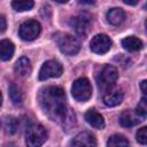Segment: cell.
Here are the masks:
<instances>
[{
	"label": "cell",
	"instance_id": "6da1fadb",
	"mask_svg": "<svg viewBox=\"0 0 147 147\" xmlns=\"http://www.w3.org/2000/svg\"><path fill=\"white\" fill-rule=\"evenodd\" d=\"M39 103L44 113L52 119L63 124L69 121H75V114L67 108L65 93L59 86H47L39 92Z\"/></svg>",
	"mask_w": 147,
	"mask_h": 147
},
{
	"label": "cell",
	"instance_id": "7a4b0ae2",
	"mask_svg": "<svg viewBox=\"0 0 147 147\" xmlns=\"http://www.w3.org/2000/svg\"><path fill=\"white\" fill-rule=\"evenodd\" d=\"M117 78H118L117 69L110 64L105 65L96 77V84L99 90L102 91L103 93L113 90V87L117 82Z\"/></svg>",
	"mask_w": 147,
	"mask_h": 147
},
{
	"label": "cell",
	"instance_id": "3957f363",
	"mask_svg": "<svg viewBox=\"0 0 147 147\" xmlns=\"http://www.w3.org/2000/svg\"><path fill=\"white\" fill-rule=\"evenodd\" d=\"M47 139V132L41 124L33 123L25 132V144L28 147H40Z\"/></svg>",
	"mask_w": 147,
	"mask_h": 147
},
{
	"label": "cell",
	"instance_id": "277c9868",
	"mask_svg": "<svg viewBox=\"0 0 147 147\" xmlns=\"http://www.w3.org/2000/svg\"><path fill=\"white\" fill-rule=\"evenodd\" d=\"M71 94L79 102L87 101L92 95V86L90 80L85 77L76 79L71 86Z\"/></svg>",
	"mask_w": 147,
	"mask_h": 147
},
{
	"label": "cell",
	"instance_id": "5b68a950",
	"mask_svg": "<svg viewBox=\"0 0 147 147\" xmlns=\"http://www.w3.org/2000/svg\"><path fill=\"white\" fill-rule=\"evenodd\" d=\"M56 39L60 51L65 55H75L80 49V42L79 40L69 33H62Z\"/></svg>",
	"mask_w": 147,
	"mask_h": 147
},
{
	"label": "cell",
	"instance_id": "8992f818",
	"mask_svg": "<svg viewBox=\"0 0 147 147\" xmlns=\"http://www.w3.org/2000/svg\"><path fill=\"white\" fill-rule=\"evenodd\" d=\"M70 25L78 36L86 37L92 26V16L88 13H80L79 15L72 17Z\"/></svg>",
	"mask_w": 147,
	"mask_h": 147
},
{
	"label": "cell",
	"instance_id": "52a82bcc",
	"mask_svg": "<svg viewBox=\"0 0 147 147\" xmlns=\"http://www.w3.org/2000/svg\"><path fill=\"white\" fill-rule=\"evenodd\" d=\"M40 31H41L40 23L37 22L36 20H29L21 24L18 34L21 39L25 41H31V40H34L40 34Z\"/></svg>",
	"mask_w": 147,
	"mask_h": 147
},
{
	"label": "cell",
	"instance_id": "ba28073f",
	"mask_svg": "<svg viewBox=\"0 0 147 147\" xmlns=\"http://www.w3.org/2000/svg\"><path fill=\"white\" fill-rule=\"evenodd\" d=\"M63 72V68L62 64L59 61L55 60H49L46 61L39 71V79L40 80H46L48 78H55V77H60Z\"/></svg>",
	"mask_w": 147,
	"mask_h": 147
},
{
	"label": "cell",
	"instance_id": "9c48e42d",
	"mask_svg": "<svg viewBox=\"0 0 147 147\" xmlns=\"http://www.w3.org/2000/svg\"><path fill=\"white\" fill-rule=\"evenodd\" d=\"M113 45V41L111 39L107 36V34H103V33H99L96 36H94L90 42V47H91V51L95 54H105L107 53L110 47Z\"/></svg>",
	"mask_w": 147,
	"mask_h": 147
},
{
	"label": "cell",
	"instance_id": "30bf717a",
	"mask_svg": "<svg viewBox=\"0 0 147 147\" xmlns=\"http://www.w3.org/2000/svg\"><path fill=\"white\" fill-rule=\"evenodd\" d=\"M69 147H96V139L91 132L83 131L70 141Z\"/></svg>",
	"mask_w": 147,
	"mask_h": 147
},
{
	"label": "cell",
	"instance_id": "8fae6325",
	"mask_svg": "<svg viewBox=\"0 0 147 147\" xmlns=\"http://www.w3.org/2000/svg\"><path fill=\"white\" fill-rule=\"evenodd\" d=\"M141 121H144L134 110H124L121 115H119V123L122 126L124 127H130L133 125L139 124Z\"/></svg>",
	"mask_w": 147,
	"mask_h": 147
},
{
	"label": "cell",
	"instance_id": "7c38bea8",
	"mask_svg": "<svg viewBox=\"0 0 147 147\" xmlns=\"http://www.w3.org/2000/svg\"><path fill=\"white\" fill-rule=\"evenodd\" d=\"M85 119L91 126H93L95 129L101 130V129L105 127V119H103L102 115L100 113H98L96 110H94V109H90V110L86 111Z\"/></svg>",
	"mask_w": 147,
	"mask_h": 147
},
{
	"label": "cell",
	"instance_id": "4fadbf2b",
	"mask_svg": "<svg viewBox=\"0 0 147 147\" xmlns=\"http://www.w3.org/2000/svg\"><path fill=\"white\" fill-rule=\"evenodd\" d=\"M123 98L124 95L119 90H110L103 94V102L108 107H115L123 101Z\"/></svg>",
	"mask_w": 147,
	"mask_h": 147
},
{
	"label": "cell",
	"instance_id": "5bb4252c",
	"mask_svg": "<svg viewBox=\"0 0 147 147\" xmlns=\"http://www.w3.org/2000/svg\"><path fill=\"white\" fill-rule=\"evenodd\" d=\"M15 52L14 44L8 39L0 40V59L2 61H8L13 57Z\"/></svg>",
	"mask_w": 147,
	"mask_h": 147
},
{
	"label": "cell",
	"instance_id": "9a60e30c",
	"mask_svg": "<svg viewBox=\"0 0 147 147\" xmlns=\"http://www.w3.org/2000/svg\"><path fill=\"white\" fill-rule=\"evenodd\" d=\"M125 20V13L122 8H111L107 13V21L111 25H119Z\"/></svg>",
	"mask_w": 147,
	"mask_h": 147
},
{
	"label": "cell",
	"instance_id": "2e32d148",
	"mask_svg": "<svg viewBox=\"0 0 147 147\" xmlns=\"http://www.w3.org/2000/svg\"><path fill=\"white\" fill-rule=\"evenodd\" d=\"M14 70L18 76H22V77L29 76L31 74V62H30V60L28 57H20L15 63Z\"/></svg>",
	"mask_w": 147,
	"mask_h": 147
},
{
	"label": "cell",
	"instance_id": "e0dca14e",
	"mask_svg": "<svg viewBox=\"0 0 147 147\" xmlns=\"http://www.w3.org/2000/svg\"><path fill=\"white\" fill-rule=\"evenodd\" d=\"M122 46L124 49H126L129 52H138L142 48L144 44L139 38L134 37V36H130L122 40Z\"/></svg>",
	"mask_w": 147,
	"mask_h": 147
},
{
	"label": "cell",
	"instance_id": "ac0fdd59",
	"mask_svg": "<svg viewBox=\"0 0 147 147\" xmlns=\"http://www.w3.org/2000/svg\"><path fill=\"white\" fill-rule=\"evenodd\" d=\"M9 96H10L14 105L18 106V105L23 103L24 94H23L22 90L16 84H10V86H9Z\"/></svg>",
	"mask_w": 147,
	"mask_h": 147
},
{
	"label": "cell",
	"instance_id": "d6986e66",
	"mask_svg": "<svg viewBox=\"0 0 147 147\" xmlns=\"http://www.w3.org/2000/svg\"><path fill=\"white\" fill-rule=\"evenodd\" d=\"M107 147H129V141L122 134H114L108 139Z\"/></svg>",
	"mask_w": 147,
	"mask_h": 147
},
{
	"label": "cell",
	"instance_id": "ffe728a7",
	"mask_svg": "<svg viewBox=\"0 0 147 147\" xmlns=\"http://www.w3.org/2000/svg\"><path fill=\"white\" fill-rule=\"evenodd\" d=\"M3 127H5L6 133L14 134V133H16V131L18 129V122L15 117L8 116V117H6V119L3 122Z\"/></svg>",
	"mask_w": 147,
	"mask_h": 147
},
{
	"label": "cell",
	"instance_id": "44dd1931",
	"mask_svg": "<svg viewBox=\"0 0 147 147\" xmlns=\"http://www.w3.org/2000/svg\"><path fill=\"white\" fill-rule=\"evenodd\" d=\"M33 6H34V2L31 1V0H28V1H13V2H11V7H13L16 11L30 10Z\"/></svg>",
	"mask_w": 147,
	"mask_h": 147
},
{
	"label": "cell",
	"instance_id": "7402d4cb",
	"mask_svg": "<svg viewBox=\"0 0 147 147\" xmlns=\"http://www.w3.org/2000/svg\"><path fill=\"white\" fill-rule=\"evenodd\" d=\"M134 111H136L142 119L146 118V115H147V99H146V96H142V98H141V100H140V102L138 103V106H137V108H136Z\"/></svg>",
	"mask_w": 147,
	"mask_h": 147
},
{
	"label": "cell",
	"instance_id": "603a6c76",
	"mask_svg": "<svg viewBox=\"0 0 147 147\" xmlns=\"http://www.w3.org/2000/svg\"><path fill=\"white\" fill-rule=\"evenodd\" d=\"M136 138H137V141L141 145H145L147 142V127L146 126H142L141 129L138 130L137 134H136Z\"/></svg>",
	"mask_w": 147,
	"mask_h": 147
},
{
	"label": "cell",
	"instance_id": "cb8c5ba5",
	"mask_svg": "<svg viewBox=\"0 0 147 147\" xmlns=\"http://www.w3.org/2000/svg\"><path fill=\"white\" fill-rule=\"evenodd\" d=\"M6 28H7V23H6V20H5V17H3L2 15H0V33L5 32Z\"/></svg>",
	"mask_w": 147,
	"mask_h": 147
},
{
	"label": "cell",
	"instance_id": "d4e9b609",
	"mask_svg": "<svg viewBox=\"0 0 147 147\" xmlns=\"http://www.w3.org/2000/svg\"><path fill=\"white\" fill-rule=\"evenodd\" d=\"M146 84H147V82H146V80H142V82H141V84H140V88H141V92L144 93V95H145V94H146V92H147V91H146Z\"/></svg>",
	"mask_w": 147,
	"mask_h": 147
},
{
	"label": "cell",
	"instance_id": "484cf974",
	"mask_svg": "<svg viewBox=\"0 0 147 147\" xmlns=\"http://www.w3.org/2000/svg\"><path fill=\"white\" fill-rule=\"evenodd\" d=\"M124 3H126V5H137L138 1H129V0H124Z\"/></svg>",
	"mask_w": 147,
	"mask_h": 147
},
{
	"label": "cell",
	"instance_id": "4316f807",
	"mask_svg": "<svg viewBox=\"0 0 147 147\" xmlns=\"http://www.w3.org/2000/svg\"><path fill=\"white\" fill-rule=\"evenodd\" d=\"M6 147H16V146H15V144H9V145H7Z\"/></svg>",
	"mask_w": 147,
	"mask_h": 147
},
{
	"label": "cell",
	"instance_id": "83f0119b",
	"mask_svg": "<svg viewBox=\"0 0 147 147\" xmlns=\"http://www.w3.org/2000/svg\"><path fill=\"white\" fill-rule=\"evenodd\" d=\"M2 105V95H1V92H0V106Z\"/></svg>",
	"mask_w": 147,
	"mask_h": 147
},
{
	"label": "cell",
	"instance_id": "f1b7e54d",
	"mask_svg": "<svg viewBox=\"0 0 147 147\" xmlns=\"http://www.w3.org/2000/svg\"><path fill=\"white\" fill-rule=\"evenodd\" d=\"M0 125H1V123H0Z\"/></svg>",
	"mask_w": 147,
	"mask_h": 147
}]
</instances>
